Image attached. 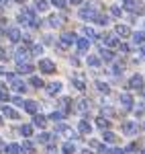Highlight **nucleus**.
<instances>
[{
	"label": "nucleus",
	"instance_id": "36",
	"mask_svg": "<svg viewBox=\"0 0 145 154\" xmlns=\"http://www.w3.org/2000/svg\"><path fill=\"white\" fill-rule=\"evenodd\" d=\"M88 64H90V66H94V68H96L98 64H100V60H98L96 56H90V58H88Z\"/></svg>",
	"mask_w": 145,
	"mask_h": 154
},
{
	"label": "nucleus",
	"instance_id": "50",
	"mask_svg": "<svg viewBox=\"0 0 145 154\" xmlns=\"http://www.w3.org/2000/svg\"><path fill=\"white\" fill-rule=\"evenodd\" d=\"M80 154H92V152H90V150H82Z\"/></svg>",
	"mask_w": 145,
	"mask_h": 154
},
{
	"label": "nucleus",
	"instance_id": "13",
	"mask_svg": "<svg viewBox=\"0 0 145 154\" xmlns=\"http://www.w3.org/2000/svg\"><path fill=\"white\" fill-rule=\"evenodd\" d=\"M25 111L27 113H31V115H37V103L35 101H25Z\"/></svg>",
	"mask_w": 145,
	"mask_h": 154
},
{
	"label": "nucleus",
	"instance_id": "47",
	"mask_svg": "<svg viewBox=\"0 0 145 154\" xmlns=\"http://www.w3.org/2000/svg\"><path fill=\"white\" fill-rule=\"evenodd\" d=\"M68 4H82V0H65Z\"/></svg>",
	"mask_w": 145,
	"mask_h": 154
},
{
	"label": "nucleus",
	"instance_id": "37",
	"mask_svg": "<svg viewBox=\"0 0 145 154\" xmlns=\"http://www.w3.org/2000/svg\"><path fill=\"white\" fill-rule=\"evenodd\" d=\"M41 51H43V48H41V45H31V54H33V56H39Z\"/></svg>",
	"mask_w": 145,
	"mask_h": 154
},
{
	"label": "nucleus",
	"instance_id": "42",
	"mask_svg": "<svg viewBox=\"0 0 145 154\" xmlns=\"http://www.w3.org/2000/svg\"><path fill=\"white\" fill-rule=\"evenodd\" d=\"M49 23L53 25V27H57V25H61V19H57V17H51V19H49Z\"/></svg>",
	"mask_w": 145,
	"mask_h": 154
},
{
	"label": "nucleus",
	"instance_id": "55",
	"mask_svg": "<svg viewBox=\"0 0 145 154\" xmlns=\"http://www.w3.org/2000/svg\"><path fill=\"white\" fill-rule=\"evenodd\" d=\"M143 154H145V150H143Z\"/></svg>",
	"mask_w": 145,
	"mask_h": 154
},
{
	"label": "nucleus",
	"instance_id": "33",
	"mask_svg": "<svg viewBox=\"0 0 145 154\" xmlns=\"http://www.w3.org/2000/svg\"><path fill=\"white\" fill-rule=\"evenodd\" d=\"M104 140H106V142H117V136H115L112 131H104Z\"/></svg>",
	"mask_w": 145,
	"mask_h": 154
},
{
	"label": "nucleus",
	"instance_id": "52",
	"mask_svg": "<svg viewBox=\"0 0 145 154\" xmlns=\"http://www.w3.org/2000/svg\"><path fill=\"white\" fill-rule=\"evenodd\" d=\"M4 2H8V0H0V4H4Z\"/></svg>",
	"mask_w": 145,
	"mask_h": 154
},
{
	"label": "nucleus",
	"instance_id": "4",
	"mask_svg": "<svg viewBox=\"0 0 145 154\" xmlns=\"http://www.w3.org/2000/svg\"><path fill=\"white\" fill-rule=\"evenodd\" d=\"M74 41H76V35L70 33V31H65V33L61 35V39H59V45L61 48H68V45H72Z\"/></svg>",
	"mask_w": 145,
	"mask_h": 154
},
{
	"label": "nucleus",
	"instance_id": "51",
	"mask_svg": "<svg viewBox=\"0 0 145 154\" xmlns=\"http://www.w3.org/2000/svg\"><path fill=\"white\" fill-rule=\"evenodd\" d=\"M141 51H143V56H145V45H143V48H141Z\"/></svg>",
	"mask_w": 145,
	"mask_h": 154
},
{
	"label": "nucleus",
	"instance_id": "20",
	"mask_svg": "<svg viewBox=\"0 0 145 154\" xmlns=\"http://www.w3.org/2000/svg\"><path fill=\"white\" fill-rule=\"evenodd\" d=\"M123 4H125V8L127 11H137L139 6H137V0H121Z\"/></svg>",
	"mask_w": 145,
	"mask_h": 154
},
{
	"label": "nucleus",
	"instance_id": "19",
	"mask_svg": "<svg viewBox=\"0 0 145 154\" xmlns=\"http://www.w3.org/2000/svg\"><path fill=\"white\" fill-rule=\"evenodd\" d=\"M59 91H61V84H59V82L47 84V93H49V95H55V93H59Z\"/></svg>",
	"mask_w": 145,
	"mask_h": 154
},
{
	"label": "nucleus",
	"instance_id": "45",
	"mask_svg": "<svg viewBox=\"0 0 145 154\" xmlns=\"http://www.w3.org/2000/svg\"><path fill=\"white\" fill-rule=\"evenodd\" d=\"M6 56H8L6 49H0V60H6Z\"/></svg>",
	"mask_w": 145,
	"mask_h": 154
},
{
	"label": "nucleus",
	"instance_id": "31",
	"mask_svg": "<svg viewBox=\"0 0 145 154\" xmlns=\"http://www.w3.org/2000/svg\"><path fill=\"white\" fill-rule=\"evenodd\" d=\"M35 6L39 8V11H47V6H49V4H47V0H37V2H35Z\"/></svg>",
	"mask_w": 145,
	"mask_h": 154
},
{
	"label": "nucleus",
	"instance_id": "15",
	"mask_svg": "<svg viewBox=\"0 0 145 154\" xmlns=\"http://www.w3.org/2000/svg\"><path fill=\"white\" fill-rule=\"evenodd\" d=\"M8 39L12 43H19L21 41V31L19 29H8Z\"/></svg>",
	"mask_w": 145,
	"mask_h": 154
},
{
	"label": "nucleus",
	"instance_id": "24",
	"mask_svg": "<svg viewBox=\"0 0 145 154\" xmlns=\"http://www.w3.org/2000/svg\"><path fill=\"white\" fill-rule=\"evenodd\" d=\"M63 154H76V146L74 144H63Z\"/></svg>",
	"mask_w": 145,
	"mask_h": 154
},
{
	"label": "nucleus",
	"instance_id": "43",
	"mask_svg": "<svg viewBox=\"0 0 145 154\" xmlns=\"http://www.w3.org/2000/svg\"><path fill=\"white\" fill-rule=\"evenodd\" d=\"M110 12H112V17H119V14H121V8H119V6H112Z\"/></svg>",
	"mask_w": 145,
	"mask_h": 154
},
{
	"label": "nucleus",
	"instance_id": "32",
	"mask_svg": "<svg viewBox=\"0 0 145 154\" xmlns=\"http://www.w3.org/2000/svg\"><path fill=\"white\" fill-rule=\"evenodd\" d=\"M74 86L80 88V91H84V80H82L80 76H76V78H74Z\"/></svg>",
	"mask_w": 145,
	"mask_h": 154
},
{
	"label": "nucleus",
	"instance_id": "41",
	"mask_svg": "<svg viewBox=\"0 0 145 154\" xmlns=\"http://www.w3.org/2000/svg\"><path fill=\"white\" fill-rule=\"evenodd\" d=\"M10 95H8V91H0V101H8Z\"/></svg>",
	"mask_w": 145,
	"mask_h": 154
},
{
	"label": "nucleus",
	"instance_id": "26",
	"mask_svg": "<svg viewBox=\"0 0 145 154\" xmlns=\"http://www.w3.org/2000/svg\"><path fill=\"white\" fill-rule=\"evenodd\" d=\"M96 86H98V91H100V93H104V95H109V93H110V86H109V84H104V82H96Z\"/></svg>",
	"mask_w": 145,
	"mask_h": 154
},
{
	"label": "nucleus",
	"instance_id": "22",
	"mask_svg": "<svg viewBox=\"0 0 145 154\" xmlns=\"http://www.w3.org/2000/svg\"><path fill=\"white\" fill-rule=\"evenodd\" d=\"M33 123H35L37 128H45V123H47V119L43 117V115H35V119H33Z\"/></svg>",
	"mask_w": 145,
	"mask_h": 154
},
{
	"label": "nucleus",
	"instance_id": "17",
	"mask_svg": "<svg viewBox=\"0 0 145 154\" xmlns=\"http://www.w3.org/2000/svg\"><path fill=\"white\" fill-rule=\"evenodd\" d=\"M117 35H121V37H129V35H131V29H129L127 25H119V27H117Z\"/></svg>",
	"mask_w": 145,
	"mask_h": 154
},
{
	"label": "nucleus",
	"instance_id": "29",
	"mask_svg": "<svg viewBox=\"0 0 145 154\" xmlns=\"http://www.w3.org/2000/svg\"><path fill=\"white\" fill-rule=\"evenodd\" d=\"M98 25H109V17H104V14H96V19H94Z\"/></svg>",
	"mask_w": 145,
	"mask_h": 154
},
{
	"label": "nucleus",
	"instance_id": "34",
	"mask_svg": "<svg viewBox=\"0 0 145 154\" xmlns=\"http://www.w3.org/2000/svg\"><path fill=\"white\" fill-rule=\"evenodd\" d=\"M84 35L88 37V39H94V37H96V33H94L90 27H84Z\"/></svg>",
	"mask_w": 145,
	"mask_h": 154
},
{
	"label": "nucleus",
	"instance_id": "18",
	"mask_svg": "<svg viewBox=\"0 0 145 154\" xmlns=\"http://www.w3.org/2000/svg\"><path fill=\"white\" fill-rule=\"evenodd\" d=\"M76 45H78V51H86V49L90 48V39H78Z\"/></svg>",
	"mask_w": 145,
	"mask_h": 154
},
{
	"label": "nucleus",
	"instance_id": "16",
	"mask_svg": "<svg viewBox=\"0 0 145 154\" xmlns=\"http://www.w3.org/2000/svg\"><path fill=\"white\" fill-rule=\"evenodd\" d=\"M96 125H98V128H100L102 131H109L110 121H109V119H104V117H98V119H96Z\"/></svg>",
	"mask_w": 145,
	"mask_h": 154
},
{
	"label": "nucleus",
	"instance_id": "14",
	"mask_svg": "<svg viewBox=\"0 0 145 154\" xmlns=\"http://www.w3.org/2000/svg\"><path fill=\"white\" fill-rule=\"evenodd\" d=\"M21 150H23V154H33L35 152V144L31 142V140H27V142H23Z\"/></svg>",
	"mask_w": 145,
	"mask_h": 154
},
{
	"label": "nucleus",
	"instance_id": "27",
	"mask_svg": "<svg viewBox=\"0 0 145 154\" xmlns=\"http://www.w3.org/2000/svg\"><path fill=\"white\" fill-rule=\"evenodd\" d=\"M51 140H53L51 134H41V136H39V142H41V144H49Z\"/></svg>",
	"mask_w": 145,
	"mask_h": 154
},
{
	"label": "nucleus",
	"instance_id": "40",
	"mask_svg": "<svg viewBox=\"0 0 145 154\" xmlns=\"http://www.w3.org/2000/svg\"><path fill=\"white\" fill-rule=\"evenodd\" d=\"M51 4L57 6V8H63V6H65V0H51Z\"/></svg>",
	"mask_w": 145,
	"mask_h": 154
},
{
	"label": "nucleus",
	"instance_id": "23",
	"mask_svg": "<svg viewBox=\"0 0 145 154\" xmlns=\"http://www.w3.org/2000/svg\"><path fill=\"white\" fill-rule=\"evenodd\" d=\"M78 130L82 131V134H90V130H92V128H90V123H88L86 119H82V121H80V128H78Z\"/></svg>",
	"mask_w": 145,
	"mask_h": 154
},
{
	"label": "nucleus",
	"instance_id": "21",
	"mask_svg": "<svg viewBox=\"0 0 145 154\" xmlns=\"http://www.w3.org/2000/svg\"><path fill=\"white\" fill-rule=\"evenodd\" d=\"M12 88L19 91V93H25V91H27V86H25L23 80H12Z\"/></svg>",
	"mask_w": 145,
	"mask_h": 154
},
{
	"label": "nucleus",
	"instance_id": "6",
	"mask_svg": "<svg viewBox=\"0 0 145 154\" xmlns=\"http://www.w3.org/2000/svg\"><path fill=\"white\" fill-rule=\"evenodd\" d=\"M129 88H143V76L135 74L133 78L129 80Z\"/></svg>",
	"mask_w": 145,
	"mask_h": 154
},
{
	"label": "nucleus",
	"instance_id": "35",
	"mask_svg": "<svg viewBox=\"0 0 145 154\" xmlns=\"http://www.w3.org/2000/svg\"><path fill=\"white\" fill-rule=\"evenodd\" d=\"M100 56H102V58H104V60H109V62H110V60H112V54H110L109 49H104V48L100 49Z\"/></svg>",
	"mask_w": 145,
	"mask_h": 154
},
{
	"label": "nucleus",
	"instance_id": "3",
	"mask_svg": "<svg viewBox=\"0 0 145 154\" xmlns=\"http://www.w3.org/2000/svg\"><path fill=\"white\" fill-rule=\"evenodd\" d=\"M39 70L45 72V74H51V72H55V64L51 60H41L39 62Z\"/></svg>",
	"mask_w": 145,
	"mask_h": 154
},
{
	"label": "nucleus",
	"instance_id": "25",
	"mask_svg": "<svg viewBox=\"0 0 145 154\" xmlns=\"http://www.w3.org/2000/svg\"><path fill=\"white\" fill-rule=\"evenodd\" d=\"M133 41H135V45H137V43L141 45L145 41V33H133Z\"/></svg>",
	"mask_w": 145,
	"mask_h": 154
},
{
	"label": "nucleus",
	"instance_id": "1",
	"mask_svg": "<svg viewBox=\"0 0 145 154\" xmlns=\"http://www.w3.org/2000/svg\"><path fill=\"white\" fill-rule=\"evenodd\" d=\"M35 19H37L35 12L29 11V8H23V11H21V14H19V23H23V25H31Z\"/></svg>",
	"mask_w": 145,
	"mask_h": 154
},
{
	"label": "nucleus",
	"instance_id": "49",
	"mask_svg": "<svg viewBox=\"0 0 145 154\" xmlns=\"http://www.w3.org/2000/svg\"><path fill=\"white\" fill-rule=\"evenodd\" d=\"M0 74H6V68H2V66H0Z\"/></svg>",
	"mask_w": 145,
	"mask_h": 154
},
{
	"label": "nucleus",
	"instance_id": "53",
	"mask_svg": "<svg viewBox=\"0 0 145 154\" xmlns=\"http://www.w3.org/2000/svg\"><path fill=\"white\" fill-rule=\"evenodd\" d=\"M14 2H25V0H14Z\"/></svg>",
	"mask_w": 145,
	"mask_h": 154
},
{
	"label": "nucleus",
	"instance_id": "38",
	"mask_svg": "<svg viewBox=\"0 0 145 154\" xmlns=\"http://www.w3.org/2000/svg\"><path fill=\"white\" fill-rule=\"evenodd\" d=\"M31 84H33V86H37V88H39V86H43V80H41V78H31Z\"/></svg>",
	"mask_w": 145,
	"mask_h": 154
},
{
	"label": "nucleus",
	"instance_id": "28",
	"mask_svg": "<svg viewBox=\"0 0 145 154\" xmlns=\"http://www.w3.org/2000/svg\"><path fill=\"white\" fill-rule=\"evenodd\" d=\"M21 134H23V136H27V138H29V136H31V134H33V125H21Z\"/></svg>",
	"mask_w": 145,
	"mask_h": 154
},
{
	"label": "nucleus",
	"instance_id": "8",
	"mask_svg": "<svg viewBox=\"0 0 145 154\" xmlns=\"http://www.w3.org/2000/svg\"><path fill=\"white\" fill-rule=\"evenodd\" d=\"M2 115H6V117H10V119H19V111H14L12 107H8V105H4L2 109Z\"/></svg>",
	"mask_w": 145,
	"mask_h": 154
},
{
	"label": "nucleus",
	"instance_id": "39",
	"mask_svg": "<svg viewBox=\"0 0 145 154\" xmlns=\"http://www.w3.org/2000/svg\"><path fill=\"white\" fill-rule=\"evenodd\" d=\"M86 101H80V103H78V113H86Z\"/></svg>",
	"mask_w": 145,
	"mask_h": 154
},
{
	"label": "nucleus",
	"instance_id": "2",
	"mask_svg": "<svg viewBox=\"0 0 145 154\" xmlns=\"http://www.w3.org/2000/svg\"><path fill=\"white\" fill-rule=\"evenodd\" d=\"M80 17H82V19H88V21H94V19H96V11H94V6H92V4L84 6V8L80 11Z\"/></svg>",
	"mask_w": 145,
	"mask_h": 154
},
{
	"label": "nucleus",
	"instance_id": "12",
	"mask_svg": "<svg viewBox=\"0 0 145 154\" xmlns=\"http://www.w3.org/2000/svg\"><path fill=\"white\" fill-rule=\"evenodd\" d=\"M16 70L21 72V74H29V72H33V66L27 64V62H19V64H16Z\"/></svg>",
	"mask_w": 145,
	"mask_h": 154
},
{
	"label": "nucleus",
	"instance_id": "30",
	"mask_svg": "<svg viewBox=\"0 0 145 154\" xmlns=\"http://www.w3.org/2000/svg\"><path fill=\"white\" fill-rule=\"evenodd\" d=\"M63 117H65L63 111H53V113H51V119H53V121H59V119H63Z\"/></svg>",
	"mask_w": 145,
	"mask_h": 154
},
{
	"label": "nucleus",
	"instance_id": "48",
	"mask_svg": "<svg viewBox=\"0 0 145 154\" xmlns=\"http://www.w3.org/2000/svg\"><path fill=\"white\" fill-rule=\"evenodd\" d=\"M110 154H125L123 150H119V148H115V150H110Z\"/></svg>",
	"mask_w": 145,
	"mask_h": 154
},
{
	"label": "nucleus",
	"instance_id": "44",
	"mask_svg": "<svg viewBox=\"0 0 145 154\" xmlns=\"http://www.w3.org/2000/svg\"><path fill=\"white\" fill-rule=\"evenodd\" d=\"M119 49H121L123 54H127V51H129V45H125V43H121V45H119Z\"/></svg>",
	"mask_w": 145,
	"mask_h": 154
},
{
	"label": "nucleus",
	"instance_id": "54",
	"mask_svg": "<svg viewBox=\"0 0 145 154\" xmlns=\"http://www.w3.org/2000/svg\"><path fill=\"white\" fill-rule=\"evenodd\" d=\"M0 123H2V117H0Z\"/></svg>",
	"mask_w": 145,
	"mask_h": 154
},
{
	"label": "nucleus",
	"instance_id": "11",
	"mask_svg": "<svg viewBox=\"0 0 145 154\" xmlns=\"http://www.w3.org/2000/svg\"><path fill=\"white\" fill-rule=\"evenodd\" d=\"M123 131H125L127 136H133V134H137V125H135L133 121H127V123L123 125Z\"/></svg>",
	"mask_w": 145,
	"mask_h": 154
},
{
	"label": "nucleus",
	"instance_id": "7",
	"mask_svg": "<svg viewBox=\"0 0 145 154\" xmlns=\"http://www.w3.org/2000/svg\"><path fill=\"white\" fill-rule=\"evenodd\" d=\"M121 103H123V109L125 111H131V107H133V97L131 95H121Z\"/></svg>",
	"mask_w": 145,
	"mask_h": 154
},
{
	"label": "nucleus",
	"instance_id": "10",
	"mask_svg": "<svg viewBox=\"0 0 145 154\" xmlns=\"http://www.w3.org/2000/svg\"><path fill=\"white\" fill-rule=\"evenodd\" d=\"M2 152H8V154H21V146L19 144H10V146H2Z\"/></svg>",
	"mask_w": 145,
	"mask_h": 154
},
{
	"label": "nucleus",
	"instance_id": "5",
	"mask_svg": "<svg viewBox=\"0 0 145 154\" xmlns=\"http://www.w3.org/2000/svg\"><path fill=\"white\" fill-rule=\"evenodd\" d=\"M29 56H31V48H29V43H27L25 48H21L16 51V62H27Z\"/></svg>",
	"mask_w": 145,
	"mask_h": 154
},
{
	"label": "nucleus",
	"instance_id": "9",
	"mask_svg": "<svg viewBox=\"0 0 145 154\" xmlns=\"http://www.w3.org/2000/svg\"><path fill=\"white\" fill-rule=\"evenodd\" d=\"M59 105H61V109H59V111H63L65 115H68V113L72 111V101H70L68 97H63V99H61V101H59Z\"/></svg>",
	"mask_w": 145,
	"mask_h": 154
},
{
	"label": "nucleus",
	"instance_id": "46",
	"mask_svg": "<svg viewBox=\"0 0 145 154\" xmlns=\"http://www.w3.org/2000/svg\"><path fill=\"white\" fill-rule=\"evenodd\" d=\"M4 27H6V23H4V21H0V35H4Z\"/></svg>",
	"mask_w": 145,
	"mask_h": 154
}]
</instances>
